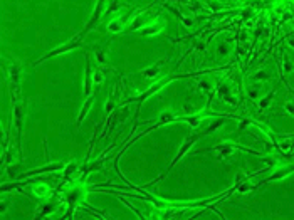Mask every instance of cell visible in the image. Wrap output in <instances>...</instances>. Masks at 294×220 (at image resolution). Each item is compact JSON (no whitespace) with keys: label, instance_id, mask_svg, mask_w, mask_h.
<instances>
[{"label":"cell","instance_id":"11","mask_svg":"<svg viewBox=\"0 0 294 220\" xmlns=\"http://www.w3.org/2000/svg\"><path fill=\"white\" fill-rule=\"evenodd\" d=\"M94 81H96V84H101V83H103V74H101L99 71L94 72Z\"/></svg>","mask_w":294,"mask_h":220},{"label":"cell","instance_id":"2","mask_svg":"<svg viewBox=\"0 0 294 220\" xmlns=\"http://www.w3.org/2000/svg\"><path fill=\"white\" fill-rule=\"evenodd\" d=\"M230 153H232V148H230V146H218V148L214 150L212 156H214L215 160H224V158H227Z\"/></svg>","mask_w":294,"mask_h":220},{"label":"cell","instance_id":"13","mask_svg":"<svg viewBox=\"0 0 294 220\" xmlns=\"http://www.w3.org/2000/svg\"><path fill=\"white\" fill-rule=\"evenodd\" d=\"M96 57H98V61L101 62V64H104V62H106V56H104V52H98V54H96Z\"/></svg>","mask_w":294,"mask_h":220},{"label":"cell","instance_id":"7","mask_svg":"<svg viewBox=\"0 0 294 220\" xmlns=\"http://www.w3.org/2000/svg\"><path fill=\"white\" fill-rule=\"evenodd\" d=\"M267 77V71H264V69H261V71H257L254 74V81H262Z\"/></svg>","mask_w":294,"mask_h":220},{"label":"cell","instance_id":"5","mask_svg":"<svg viewBox=\"0 0 294 220\" xmlns=\"http://www.w3.org/2000/svg\"><path fill=\"white\" fill-rule=\"evenodd\" d=\"M272 97H274V94H269V96L262 97V99H261V103H259V108H261V109H264L265 106H269V103L272 101Z\"/></svg>","mask_w":294,"mask_h":220},{"label":"cell","instance_id":"1","mask_svg":"<svg viewBox=\"0 0 294 220\" xmlns=\"http://www.w3.org/2000/svg\"><path fill=\"white\" fill-rule=\"evenodd\" d=\"M32 191H34V195H35L37 198H40V200H47L49 197H51V187L49 185H46V183H37V185H34L32 187Z\"/></svg>","mask_w":294,"mask_h":220},{"label":"cell","instance_id":"4","mask_svg":"<svg viewBox=\"0 0 294 220\" xmlns=\"http://www.w3.org/2000/svg\"><path fill=\"white\" fill-rule=\"evenodd\" d=\"M121 29H123V22H121L118 17L113 19V20L108 24V30H109V32H120Z\"/></svg>","mask_w":294,"mask_h":220},{"label":"cell","instance_id":"9","mask_svg":"<svg viewBox=\"0 0 294 220\" xmlns=\"http://www.w3.org/2000/svg\"><path fill=\"white\" fill-rule=\"evenodd\" d=\"M252 188H254V183H252V181H249V183H244V185H240L239 191H240V193H245V191L252 190Z\"/></svg>","mask_w":294,"mask_h":220},{"label":"cell","instance_id":"8","mask_svg":"<svg viewBox=\"0 0 294 220\" xmlns=\"http://www.w3.org/2000/svg\"><path fill=\"white\" fill-rule=\"evenodd\" d=\"M158 71H160V67H156V66H155V67H151V69H146L143 74H145L146 77H153L155 74H158Z\"/></svg>","mask_w":294,"mask_h":220},{"label":"cell","instance_id":"3","mask_svg":"<svg viewBox=\"0 0 294 220\" xmlns=\"http://www.w3.org/2000/svg\"><path fill=\"white\" fill-rule=\"evenodd\" d=\"M261 84L255 83V84H249V86L245 87V93L249 97H252V99H255V97H259V93H261Z\"/></svg>","mask_w":294,"mask_h":220},{"label":"cell","instance_id":"12","mask_svg":"<svg viewBox=\"0 0 294 220\" xmlns=\"http://www.w3.org/2000/svg\"><path fill=\"white\" fill-rule=\"evenodd\" d=\"M286 111L289 113V114L294 116V103H287V104H286Z\"/></svg>","mask_w":294,"mask_h":220},{"label":"cell","instance_id":"10","mask_svg":"<svg viewBox=\"0 0 294 220\" xmlns=\"http://www.w3.org/2000/svg\"><path fill=\"white\" fill-rule=\"evenodd\" d=\"M182 22H183V25H185V27H188V29L193 25V20H192V19H190V17H185V19H182Z\"/></svg>","mask_w":294,"mask_h":220},{"label":"cell","instance_id":"6","mask_svg":"<svg viewBox=\"0 0 294 220\" xmlns=\"http://www.w3.org/2000/svg\"><path fill=\"white\" fill-rule=\"evenodd\" d=\"M173 119H175L173 113H165V114L160 116V123H168V121H173Z\"/></svg>","mask_w":294,"mask_h":220}]
</instances>
